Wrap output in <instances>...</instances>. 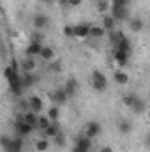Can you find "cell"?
I'll use <instances>...</instances> for the list:
<instances>
[{"label": "cell", "instance_id": "cell-1", "mask_svg": "<svg viewBox=\"0 0 150 152\" xmlns=\"http://www.w3.org/2000/svg\"><path fill=\"white\" fill-rule=\"evenodd\" d=\"M90 85L94 87L95 92H104L106 87H108V78H106V75L103 71L94 69L92 75H90Z\"/></svg>", "mask_w": 150, "mask_h": 152}, {"label": "cell", "instance_id": "cell-2", "mask_svg": "<svg viewBox=\"0 0 150 152\" xmlns=\"http://www.w3.org/2000/svg\"><path fill=\"white\" fill-rule=\"evenodd\" d=\"M81 133H83L85 136H88L90 140H95V138L103 133V126H101V122H97V120H90V122L85 124V127H83Z\"/></svg>", "mask_w": 150, "mask_h": 152}, {"label": "cell", "instance_id": "cell-3", "mask_svg": "<svg viewBox=\"0 0 150 152\" xmlns=\"http://www.w3.org/2000/svg\"><path fill=\"white\" fill-rule=\"evenodd\" d=\"M48 97H50V101H51L55 106L66 104V103H67V99H69V96L66 94V90H64L62 87H58V88H55L53 92H50V94H48Z\"/></svg>", "mask_w": 150, "mask_h": 152}, {"label": "cell", "instance_id": "cell-4", "mask_svg": "<svg viewBox=\"0 0 150 152\" xmlns=\"http://www.w3.org/2000/svg\"><path fill=\"white\" fill-rule=\"evenodd\" d=\"M129 108L133 110V113H136V115H143L145 112H147V101H145L143 97H140L138 94H134L133 104H131Z\"/></svg>", "mask_w": 150, "mask_h": 152}, {"label": "cell", "instance_id": "cell-5", "mask_svg": "<svg viewBox=\"0 0 150 152\" xmlns=\"http://www.w3.org/2000/svg\"><path fill=\"white\" fill-rule=\"evenodd\" d=\"M34 129H36V127L28 126V124H27V122H23V120H14V131H16V134H18V136H21V138L28 136Z\"/></svg>", "mask_w": 150, "mask_h": 152}, {"label": "cell", "instance_id": "cell-6", "mask_svg": "<svg viewBox=\"0 0 150 152\" xmlns=\"http://www.w3.org/2000/svg\"><path fill=\"white\" fill-rule=\"evenodd\" d=\"M32 25H34L36 30H44V28H48V25H50V18H48L46 14H42V12H37V14H34Z\"/></svg>", "mask_w": 150, "mask_h": 152}, {"label": "cell", "instance_id": "cell-7", "mask_svg": "<svg viewBox=\"0 0 150 152\" xmlns=\"http://www.w3.org/2000/svg\"><path fill=\"white\" fill-rule=\"evenodd\" d=\"M62 88L66 90V94H67L69 97H74L76 94H78V90H79V83H78L76 78H67Z\"/></svg>", "mask_w": 150, "mask_h": 152}, {"label": "cell", "instance_id": "cell-8", "mask_svg": "<svg viewBox=\"0 0 150 152\" xmlns=\"http://www.w3.org/2000/svg\"><path fill=\"white\" fill-rule=\"evenodd\" d=\"M74 145H76V147H79V149H83V151L90 152L92 145H94V140H90L88 136H85L83 133H79V134L76 136V140H74Z\"/></svg>", "mask_w": 150, "mask_h": 152}, {"label": "cell", "instance_id": "cell-9", "mask_svg": "<svg viewBox=\"0 0 150 152\" xmlns=\"http://www.w3.org/2000/svg\"><path fill=\"white\" fill-rule=\"evenodd\" d=\"M27 101H28V108H30V112H34V113L42 112V108H44V101H42V97H39V96H30Z\"/></svg>", "mask_w": 150, "mask_h": 152}, {"label": "cell", "instance_id": "cell-10", "mask_svg": "<svg viewBox=\"0 0 150 152\" xmlns=\"http://www.w3.org/2000/svg\"><path fill=\"white\" fill-rule=\"evenodd\" d=\"M127 21H129V30L134 32V34H140V32L145 28V20L140 18V16H136V18H129Z\"/></svg>", "mask_w": 150, "mask_h": 152}, {"label": "cell", "instance_id": "cell-11", "mask_svg": "<svg viewBox=\"0 0 150 152\" xmlns=\"http://www.w3.org/2000/svg\"><path fill=\"white\" fill-rule=\"evenodd\" d=\"M37 80L39 78L34 75V73H23V75H20V83H21L23 90H25V88H30Z\"/></svg>", "mask_w": 150, "mask_h": 152}, {"label": "cell", "instance_id": "cell-12", "mask_svg": "<svg viewBox=\"0 0 150 152\" xmlns=\"http://www.w3.org/2000/svg\"><path fill=\"white\" fill-rule=\"evenodd\" d=\"M36 67H37V62L34 60V57H27V58H23L21 64H20V69H21L23 73H34Z\"/></svg>", "mask_w": 150, "mask_h": 152}, {"label": "cell", "instance_id": "cell-13", "mask_svg": "<svg viewBox=\"0 0 150 152\" xmlns=\"http://www.w3.org/2000/svg\"><path fill=\"white\" fill-rule=\"evenodd\" d=\"M111 18L115 21L129 20V7H117V9H111Z\"/></svg>", "mask_w": 150, "mask_h": 152}, {"label": "cell", "instance_id": "cell-14", "mask_svg": "<svg viewBox=\"0 0 150 152\" xmlns=\"http://www.w3.org/2000/svg\"><path fill=\"white\" fill-rule=\"evenodd\" d=\"M129 53H125V51H120V50H113V58H115V62L120 66V67H124V66H127L129 64Z\"/></svg>", "mask_w": 150, "mask_h": 152}, {"label": "cell", "instance_id": "cell-15", "mask_svg": "<svg viewBox=\"0 0 150 152\" xmlns=\"http://www.w3.org/2000/svg\"><path fill=\"white\" fill-rule=\"evenodd\" d=\"M41 48H42V42H36V41H32V42L27 46L25 53H27V57H34V58H37L39 53H41Z\"/></svg>", "mask_w": 150, "mask_h": 152}, {"label": "cell", "instance_id": "cell-16", "mask_svg": "<svg viewBox=\"0 0 150 152\" xmlns=\"http://www.w3.org/2000/svg\"><path fill=\"white\" fill-rule=\"evenodd\" d=\"M39 58L44 60V62H51L55 58V50L51 46H42L41 48V53H39Z\"/></svg>", "mask_w": 150, "mask_h": 152}, {"label": "cell", "instance_id": "cell-17", "mask_svg": "<svg viewBox=\"0 0 150 152\" xmlns=\"http://www.w3.org/2000/svg\"><path fill=\"white\" fill-rule=\"evenodd\" d=\"M118 133L120 134H131L133 133V122L131 120H127V118H120L118 120Z\"/></svg>", "mask_w": 150, "mask_h": 152}, {"label": "cell", "instance_id": "cell-18", "mask_svg": "<svg viewBox=\"0 0 150 152\" xmlns=\"http://www.w3.org/2000/svg\"><path fill=\"white\" fill-rule=\"evenodd\" d=\"M58 133H60V127H58L55 122H51V124H50L46 129H42V138H48V140L51 138V140H53V138H55Z\"/></svg>", "mask_w": 150, "mask_h": 152}, {"label": "cell", "instance_id": "cell-19", "mask_svg": "<svg viewBox=\"0 0 150 152\" xmlns=\"http://www.w3.org/2000/svg\"><path fill=\"white\" fill-rule=\"evenodd\" d=\"M4 78L7 80V83H16V81H20V73L14 71L11 66H7L4 69Z\"/></svg>", "mask_w": 150, "mask_h": 152}, {"label": "cell", "instance_id": "cell-20", "mask_svg": "<svg viewBox=\"0 0 150 152\" xmlns=\"http://www.w3.org/2000/svg\"><path fill=\"white\" fill-rule=\"evenodd\" d=\"M88 30H90V25H87V23L74 25V37H78V39L88 37Z\"/></svg>", "mask_w": 150, "mask_h": 152}, {"label": "cell", "instance_id": "cell-21", "mask_svg": "<svg viewBox=\"0 0 150 152\" xmlns=\"http://www.w3.org/2000/svg\"><path fill=\"white\" fill-rule=\"evenodd\" d=\"M88 36L94 39H101L106 36V30L101 27V25H90V30H88Z\"/></svg>", "mask_w": 150, "mask_h": 152}, {"label": "cell", "instance_id": "cell-22", "mask_svg": "<svg viewBox=\"0 0 150 152\" xmlns=\"http://www.w3.org/2000/svg\"><path fill=\"white\" fill-rule=\"evenodd\" d=\"M115 25H117V21L111 18V14H103V28L106 30V32H111L115 30Z\"/></svg>", "mask_w": 150, "mask_h": 152}, {"label": "cell", "instance_id": "cell-23", "mask_svg": "<svg viewBox=\"0 0 150 152\" xmlns=\"http://www.w3.org/2000/svg\"><path fill=\"white\" fill-rule=\"evenodd\" d=\"M23 117V122H27L28 126H32V127H36L37 129V113H34V112H25V113H21Z\"/></svg>", "mask_w": 150, "mask_h": 152}, {"label": "cell", "instance_id": "cell-24", "mask_svg": "<svg viewBox=\"0 0 150 152\" xmlns=\"http://www.w3.org/2000/svg\"><path fill=\"white\" fill-rule=\"evenodd\" d=\"M5 152H23V138H21V136L12 138L11 147H9V149H5Z\"/></svg>", "mask_w": 150, "mask_h": 152}, {"label": "cell", "instance_id": "cell-25", "mask_svg": "<svg viewBox=\"0 0 150 152\" xmlns=\"http://www.w3.org/2000/svg\"><path fill=\"white\" fill-rule=\"evenodd\" d=\"M113 80H115L118 85H127V83H129V75H127L125 71L118 69V71H115V75H113Z\"/></svg>", "mask_w": 150, "mask_h": 152}, {"label": "cell", "instance_id": "cell-26", "mask_svg": "<svg viewBox=\"0 0 150 152\" xmlns=\"http://www.w3.org/2000/svg\"><path fill=\"white\" fill-rule=\"evenodd\" d=\"M50 147H51V143H50V140H48V138H41V140L36 142V151H37V152H46Z\"/></svg>", "mask_w": 150, "mask_h": 152}, {"label": "cell", "instance_id": "cell-27", "mask_svg": "<svg viewBox=\"0 0 150 152\" xmlns=\"http://www.w3.org/2000/svg\"><path fill=\"white\" fill-rule=\"evenodd\" d=\"M9 90H11V94L16 96V97H20V96L23 94V87H21L20 81H16V83H9Z\"/></svg>", "mask_w": 150, "mask_h": 152}, {"label": "cell", "instance_id": "cell-28", "mask_svg": "<svg viewBox=\"0 0 150 152\" xmlns=\"http://www.w3.org/2000/svg\"><path fill=\"white\" fill-rule=\"evenodd\" d=\"M46 117H48L51 122H57V120H58V117H60V110H58V106H55V104H53V106L48 110V115H46Z\"/></svg>", "mask_w": 150, "mask_h": 152}, {"label": "cell", "instance_id": "cell-29", "mask_svg": "<svg viewBox=\"0 0 150 152\" xmlns=\"http://www.w3.org/2000/svg\"><path fill=\"white\" fill-rule=\"evenodd\" d=\"M50 124H51V120H50L46 115H37V129L42 131V129H46Z\"/></svg>", "mask_w": 150, "mask_h": 152}, {"label": "cell", "instance_id": "cell-30", "mask_svg": "<svg viewBox=\"0 0 150 152\" xmlns=\"http://www.w3.org/2000/svg\"><path fill=\"white\" fill-rule=\"evenodd\" d=\"M97 9H99L103 14H108V9H110V0H99V2H97Z\"/></svg>", "mask_w": 150, "mask_h": 152}, {"label": "cell", "instance_id": "cell-31", "mask_svg": "<svg viewBox=\"0 0 150 152\" xmlns=\"http://www.w3.org/2000/svg\"><path fill=\"white\" fill-rule=\"evenodd\" d=\"M11 143H12V138H9L7 134H2L0 136V145H2V149L5 151V149H9L11 147Z\"/></svg>", "mask_w": 150, "mask_h": 152}, {"label": "cell", "instance_id": "cell-32", "mask_svg": "<svg viewBox=\"0 0 150 152\" xmlns=\"http://www.w3.org/2000/svg\"><path fill=\"white\" fill-rule=\"evenodd\" d=\"M129 2L131 0H111V9H117V7H129Z\"/></svg>", "mask_w": 150, "mask_h": 152}, {"label": "cell", "instance_id": "cell-33", "mask_svg": "<svg viewBox=\"0 0 150 152\" xmlns=\"http://www.w3.org/2000/svg\"><path fill=\"white\" fill-rule=\"evenodd\" d=\"M62 34H64L66 37H74V25H64Z\"/></svg>", "mask_w": 150, "mask_h": 152}, {"label": "cell", "instance_id": "cell-34", "mask_svg": "<svg viewBox=\"0 0 150 152\" xmlns=\"http://www.w3.org/2000/svg\"><path fill=\"white\" fill-rule=\"evenodd\" d=\"M133 99H134V94H125V96L122 97V104L129 108V106L133 104Z\"/></svg>", "mask_w": 150, "mask_h": 152}, {"label": "cell", "instance_id": "cell-35", "mask_svg": "<svg viewBox=\"0 0 150 152\" xmlns=\"http://www.w3.org/2000/svg\"><path fill=\"white\" fill-rule=\"evenodd\" d=\"M53 140H55V143H57L58 147H64V145H66V136H64L62 133H58V134H57Z\"/></svg>", "mask_w": 150, "mask_h": 152}, {"label": "cell", "instance_id": "cell-36", "mask_svg": "<svg viewBox=\"0 0 150 152\" xmlns=\"http://www.w3.org/2000/svg\"><path fill=\"white\" fill-rule=\"evenodd\" d=\"M18 106H20V110H21L23 113L30 110V108H28V101H27V99H20V103H18Z\"/></svg>", "mask_w": 150, "mask_h": 152}, {"label": "cell", "instance_id": "cell-37", "mask_svg": "<svg viewBox=\"0 0 150 152\" xmlns=\"http://www.w3.org/2000/svg\"><path fill=\"white\" fill-rule=\"evenodd\" d=\"M32 41L41 42V41H42V34H39V30H36V32H34V36H32Z\"/></svg>", "mask_w": 150, "mask_h": 152}, {"label": "cell", "instance_id": "cell-38", "mask_svg": "<svg viewBox=\"0 0 150 152\" xmlns=\"http://www.w3.org/2000/svg\"><path fill=\"white\" fill-rule=\"evenodd\" d=\"M81 2H83V0H67V5H73V7H78V5H81Z\"/></svg>", "mask_w": 150, "mask_h": 152}, {"label": "cell", "instance_id": "cell-39", "mask_svg": "<svg viewBox=\"0 0 150 152\" xmlns=\"http://www.w3.org/2000/svg\"><path fill=\"white\" fill-rule=\"evenodd\" d=\"M51 69L53 71H60V62H53L51 64Z\"/></svg>", "mask_w": 150, "mask_h": 152}, {"label": "cell", "instance_id": "cell-40", "mask_svg": "<svg viewBox=\"0 0 150 152\" xmlns=\"http://www.w3.org/2000/svg\"><path fill=\"white\" fill-rule=\"evenodd\" d=\"M99 152H113V149L110 147V145H104V147H103V149H101Z\"/></svg>", "mask_w": 150, "mask_h": 152}, {"label": "cell", "instance_id": "cell-41", "mask_svg": "<svg viewBox=\"0 0 150 152\" xmlns=\"http://www.w3.org/2000/svg\"><path fill=\"white\" fill-rule=\"evenodd\" d=\"M57 2H58L60 7H66V5H67V0H57Z\"/></svg>", "mask_w": 150, "mask_h": 152}, {"label": "cell", "instance_id": "cell-42", "mask_svg": "<svg viewBox=\"0 0 150 152\" xmlns=\"http://www.w3.org/2000/svg\"><path fill=\"white\" fill-rule=\"evenodd\" d=\"M73 152H88V151H83V149H79V147H73Z\"/></svg>", "mask_w": 150, "mask_h": 152}, {"label": "cell", "instance_id": "cell-43", "mask_svg": "<svg viewBox=\"0 0 150 152\" xmlns=\"http://www.w3.org/2000/svg\"><path fill=\"white\" fill-rule=\"evenodd\" d=\"M39 2H42V4H46V5H50V4H51L53 0H39Z\"/></svg>", "mask_w": 150, "mask_h": 152}]
</instances>
